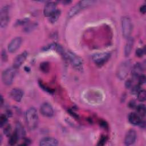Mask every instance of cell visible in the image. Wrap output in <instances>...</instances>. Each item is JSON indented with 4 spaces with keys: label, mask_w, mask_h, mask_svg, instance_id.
I'll return each mask as SVG.
<instances>
[{
    "label": "cell",
    "mask_w": 146,
    "mask_h": 146,
    "mask_svg": "<svg viewBox=\"0 0 146 146\" xmlns=\"http://www.w3.org/2000/svg\"><path fill=\"white\" fill-rule=\"evenodd\" d=\"M9 19V8L7 6H3L0 11V26L2 28H5L7 26Z\"/></svg>",
    "instance_id": "cell-7"
},
{
    "label": "cell",
    "mask_w": 146,
    "mask_h": 146,
    "mask_svg": "<svg viewBox=\"0 0 146 146\" xmlns=\"http://www.w3.org/2000/svg\"><path fill=\"white\" fill-rule=\"evenodd\" d=\"M57 10L56 5L54 2H47L43 9V14L45 17H50L56 10Z\"/></svg>",
    "instance_id": "cell-13"
},
{
    "label": "cell",
    "mask_w": 146,
    "mask_h": 146,
    "mask_svg": "<svg viewBox=\"0 0 146 146\" xmlns=\"http://www.w3.org/2000/svg\"><path fill=\"white\" fill-rule=\"evenodd\" d=\"M95 2L94 1H81L76 3L75 6L71 7L69 12L68 13V18H70L78 14L82 10L84 9L88 6L93 5Z\"/></svg>",
    "instance_id": "cell-3"
},
{
    "label": "cell",
    "mask_w": 146,
    "mask_h": 146,
    "mask_svg": "<svg viewBox=\"0 0 146 146\" xmlns=\"http://www.w3.org/2000/svg\"><path fill=\"white\" fill-rule=\"evenodd\" d=\"M60 15V11L57 9L50 17H48L50 22L52 23H55V22L57 21Z\"/></svg>",
    "instance_id": "cell-21"
},
{
    "label": "cell",
    "mask_w": 146,
    "mask_h": 146,
    "mask_svg": "<svg viewBox=\"0 0 146 146\" xmlns=\"http://www.w3.org/2000/svg\"><path fill=\"white\" fill-rule=\"evenodd\" d=\"M11 128L10 125H7V126L5 127V128L3 129L4 133L5 134L6 136H10L11 134Z\"/></svg>",
    "instance_id": "cell-27"
},
{
    "label": "cell",
    "mask_w": 146,
    "mask_h": 146,
    "mask_svg": "<svg viewBox=\"0 0 146 146\" xmlns=\"http://www.w3.org/2000/svg\"><path fill=\"white\" fill-rule=\"evenodd\" d=\"M40 113L45 117H51L54 115V110L52 106L47 102L43 103L40 107Z\"/></svg>",
    "instance_id": "cell-10"
},
{
    "label": "cell",
    "mask_w": 146,
    "mask_h": 146,
    "mask_svg": "<svg viewBox=\"0 0 146 146\" xmlns=\"http://www.w3.org/2000/svg\"><path fill=\"white\" fill-rule=\"evenodd\" d=\"M3 102V97L1 96V106H2Z\"/></svg>",
    "instance_id": "cell-36"
},
{
    "label": "cell",
    "mask_w": 146,
    "mask_h": 146,
    "mask_svg": "<svg viewBox=\"0 0 146 146\" xmlns=\"http://www.w3.org/2000/svg\"><path fill=\"white\" fill-rule=\"evenodd\" d=\"M39 145L40 146H55L58 145V141L55 138L46 137L40 140Z\"/></svg>",
    "instance_id": "cell-15"
},
{
    "label": "cell",
    "mask_w": 146,
    "mask_h": 146,
    "mask_svg": "<svg viewBox=\"0 0 146 146\" xmlns=\"http://www.w3.org/2000/svg\"><path fill=\"white\" fill-rule=\"evenodd\" d=\"M1 58H2V60L4 62L6 61L7 60V54H6V52L5 50H3L1 52Z\"/></svg>",
    "instance_id": "cell-30"
},
{
    "label": "cell",
    "mask_w": 146,
    "mask_h": 146,
    "mask_svg": "<svg viewBox=\"0 0 146 146\" xmlns=\"http://www.w3.org/2000/svg\"><path fill=\"white\" fill-rule=\"evenodd\" d=\"M136 132L134 129H129L126 133L124 138V144L126 145L133 144L136 140Z\"/></svg>",
    "instance_id": "cell-11"
},
{
    "label": "cell",
    "mask_w": 146,
    "mask_h": 146,
    "mask_svg": "<svg viewBox=\"0 0 146 146\" xmlns=\"http://www.w3.org/2000/svg\"><path fill=\"white\" fill-rule=\"evenodd\" d=\"M17 69L14 67H10L4 70L2 74V80L4 84L10 86L13 83L17 72Z\"/></svg>",
    "instance_id": "cell-4"
},
{
    "label": "cell",
    "mask_w": 146,
    "mask_h": 146,
    "mask_svg": "<svg viewBox=\"0 0 146 146\" xmlns=\"http://www.w3.org/2000/svg\"><path fill=\"white\" fill-rule=\"evenodd\" d=\"M40 69L44 72H47L49 70V65L47 62L42 63L40 64Z\"/></svg>",
    "instance_id": "cell-25"
},
{
    "label": "cell",
    "mask_w": 146,
    "mask_h": 146,
    "mask_svg": "<svg viewBox=\"0 0 146 146\" xmlns=\"http://www.w3.org/2000/svg\"><path fill=\"white\" fill-rule=\"evenodd\" d=\"M133 29V25L131 18L128 16H124L121 18V30L124 38L130 37Z\"/></svg>",
    "instance_id": "cell-2"
},
{
    "label": "cell",
    "mask_w": 146,
    "mask_h": 146,
    "mask_svg": "<svg viewBox=\"0 0 146 146\" xmlns=\"http://www.w3.org/2000/svg\"><path fill=\"white\" fill-rule=\"evenodd\" d=\"M110 54L109 52L96 53L92 55L93 61L98 65H102L104 64L110 58Z\"/></svg>",
    "instance_id": "cell-8"
},
{
    "label": "cell",
    "mask_w": 146,
    "mask_h": 146,
    "mask_svg": "<svg viewBox=\"0 0 146 146\" xmlns=\"http://www.w3.org/2000/svg\"><path fill=\"white\" fill-rule=\"evenodd\" d=\"M133 39L132 37L127 38V41L126 42L125 47H124V55L125 56H128L131 52L132 48L133 45Z\"/></svg>",
    "instance_id": "cell-18"
},
{
    "label": "cell",
    "mask_w": 146,
    "mask_h": 146,
    "mask_svg": "<svg viewBox=\"0 0 146 146\" xmlns=\"http://www.w3.org/2000/svg\"><path fill=\"white\" fill-rule=\"evenodd\" d=\"M141 120V117L137 113L131 112L128 115V121L133 125H139Z\"/></svg>",
    "instance_id": "cell-17"
},
{
    "label": "cell",
    "mask_w": 146,
    "mask_h": 146,
    "mask_svg": "<svg viewBox=\"0 0 146 146\" xmlns=\"http://www.w3.org/2000/svg\"><path fill=\"white\" fill-rule=\"evenodd\" d=\"M19 137L16 133L15 132H14L12 135H11L9 136V144L11 145H13L17 143L18 140H19Z\"/></svg>",
    "instance_id": "cell-22"
},
{
    "label": "cell",
    "mask_w": 146,
    "mask_h": 146,
    "mask_svg": "<svg viewBox=\"0 0 146 146\" xmlns=\"http://www.w3.org/2000/svg\"><path fill=\"white\" fill-rule=\"evenodd\" d=\"M128 106H129L130 108H134L135 107H136V106L135 102V101H133V100H131V101L129 102Z\"/></svg>",
    "instance_id": "cell-32"
},
{
    "label": "cell",
    "mask_w": 146,
    "mask_h": 146,
    "mask_svg": "<svg viewBox=\"0 0 146 146\" xmlns=\"http://www.w3.org/2000/svg\"><path fill=\"white\" fill-rule=\"evenodd\" d=\"M66 59L72 64V65L78 70L83 68V61L80 58L70 51L66 52Z\"/></svg>",
    "instance_id": "cell-5"
},
{
    "label": "cell",
    "mask_w": 146,
    "mask_h": 146,
    "mask_svg": "<svg viewBox=\"0 0 146 146\" xmlns=\"http://www.w3.org/2000/svg\"><path fill=\"white\" fill-rule=\"evenodd\" d=\"M7 121V116L5 114H2L0 116V127L2 128L4 126Z\"/></svg>",
    "instance_id": "cell-24"
},
{
    "label": "cell",
    "mask_w": 146,
    "mask_h": 146,
    "mask_svg": "<svg viewBox=\"0 0 146 146\" xmlns=\"http://www.w3.org/2000/svg\"><path fill=\"white\" fill-rule=\"evenodd\" d=\"M23 91L19 88H13L10 92V96L15 102H20L23 98Z\"/></svg>",
    "instance_id": "cell-16"
},
{
    "label": "cell",
    "mask_w": 146,
    "mask_h": 146,
    "mask_svg": "<svg viewBox=\"0 0 146 146\" xmlns=\"http://www.w3.org/2000/svg\"><path fill=\"white\" fill-rule=\"evenodd\" d=\"M140 90V86L139 85H135L132 87L131 93L133 95H137Z\"/></svg>",
    "instance_id": "cell-26"
},
{
    "label": "cell",
    "mask_w": 146,
    "mask_h": 146,
    "mask_svg": "<svg viewBox=\"0 0 146 146\" xmlns=\"http://www.w3.org/2000/svg\"><path fill=\"white\" fill-rule=\"evenodd\" d=\"M136 113L141 117H144L145 115L146 110H145V106L143 104H140L136 106Z\"/></svg>",
    "instance_id": "cell-20"
},
{
    "label": "cell",
    "mask_w": 146,
    "mask_h": 146,
    "mask_svg": "<svg viewBox=\"0 0 146 146\" xmlns=\"http://www.w3.org/2000/svg\"><path fill=\"white\" fill-rule=\"evenodd\" d=\"M144 54V50L143 48H139L136 50V55L138 57H141Z\"/></svg>",
    "instance_id": "cell-28"
},
{
    "label": "cell",
    "mask_w": 146,
    "mask_h": 146,
    "mask_svg": "<svg viewBox=\"0 0 146 146\" xmlns=\"http://www.w3.org/2000/svg\"><path fill=\"white\" fill-rule=\"evenodd\" d=\"M139 82L140 84H143L145 82V76L144 75H140L139 78Z\"/></svg>",
    "instance_id": "cell-29"
},
{
    "label": "cell",
    "mask_w": 146,
    "mask_h": 146,
    "mask_svg": "<svg viewBox=\"0 0 146 146\" xmlns=\"http://www.w3.org/2000/svg\"><path fill=\"white\" fill-rule=\"evenodd\" d=\"M145 68L144 64L137 63H136L135 65H133L132 71H131V75L132 76L135 78L137 79L139 78V76L141 75V71L144 70Z\"/></svg>",
    "instance_id": "cell-14"
},
{
    "label": "cell",
    "mask_w": 146,
    "mask_h": 146,
    "mask_svg": "<svg viewBox=\"0 0 146 146\" xmlns=\"http://www.w3.org/2000/svg\"><path fill=\"white\" fill-rule=\"evenodd\" d=\"M25 120L27 128L33 131L35 129L38 125L39 117L36 110L34 107L29 108L25 113Z\"/></svg>",
    "instance_id": "cell-1"
},
{
    "label": "cell",
    "mask_w": 146,
    "mask_h": 146,
    "mask_svg": "<svg viewBox=\"0 0 146 146\" xmlns=\"http://www.w3.org/2000/svg\"><path fill=\"white\" fill-rule=\"evenodd\" d=\"M137 99L140 102H144L146 98V92L144 90H140L137 94Z\"/></svg>",
    "instance_id": "cell-23"
},
{
    "label": "cell",
    "mask_w": 146,
    "mask_h": 146,
    "mask_svg": "<svg viewBox=\"0 0 146 146\" xmlns=\"http://www.w3.org/2000/svg\"><path fill=\"white\" fill-rule=\"evenodd\" d=\"M106 137L105 136L101 138L100 141H99V144H100V145H102V143H103V144L106 143Z\"/></svg>",
    "instance_id": "cell-35"
},
{
    "label": "cell",
    "mask_w": 146,
    "mask_h": 146,
    "mask_svg": "<svg viewBox=\"0 0 146 146\" xmlns=\"http://www.w3.org/2000/svg\"><path fill=\"white\" fill-rule=\"evenodd\" d=\"M22 38L19 36H17L13 39L8 44L7 49L10 53H13L20 47L22 43Z\"/></svg>",
    "instance_id": "cell-9"
},
{
    "label": "cell",
    "mask_w": 146,
    "mask_h": 146,
    "mask_svg": "<svg viewBox=\"0 0 146 146\" xmlns=\"http://www.w3.org/2000/svg\"><path fill=\"white\" fill-rule=\"evenodd\" d=\"M28 55V53L25 51L22 52V53L18 55L13 61V67L17 69L19 68L21 65L24 63L26 60Z\"/></svg>",
    "instance_id": "cell-12"
},
{
    "label": "cell",
    "mask_w": 146,
    "mask_h": 146,
    "mask_svg": "<svg viewBox=\"0 0 146 146\" xmlns=\"http://www.w3.org/2000/svg\"><path fill=\"white\" fill-rule=\"evenodd\" d=\"M36 25L35 23L29 25V26H27V27H25V30H26V31H31V30H33V29L34 28H35L36 27Z\"/></svg>",
    "instance_id": "cell-31"
},
{
    "label": "cell",
    "mask_w": 146,
    "mask_h": 146,
    "mask_svg": "<svg viewBox=\"0 0 146 146\" xmlns=\"http://www.w3.org/2000/svg\"><path fill=\"white\" fill-rule=\"evenodd\" d=\"M130 68L131 62L129 60L123 62L121 64H120L117 69L116 75L117 78L121 80L124 79L128 75Z\"/></svg>",
    "instance_id": "cell-6"
},
{
    "label": "cell",
    "mask_w": 146,
    "mask_h": 146,
    "mask_svg": "<svg viewBox=\"0 0 146 146\" xmlns=\"http://www.w3.org/2000/svg\"><path fill=\"white\" fill-rule=\"evenodd\" d=\"M15 132L17 134L19 139L23 138L25 135V131L22 125L20 123H17L15 127Z\"/></svg>",
    "instance_id": "cell-19"
},
{
    "label": "cell",
    "mask_w": 146,
    "mask_h": 146,
    "mask_svg": "<svg viewBox=\"0 0 146 146\" xmlns=\"http://www.w3.org/2000/svg\"><path fill=\"white\" fill-rule=\"evenodd\" d=\"M131 85H132V81L131 80H128L126 81L125 83V86L127 88H128L130 87H131Z\"/></svg>",
    "instance_id": "cell-33"
},
{
    "label": "cell",
    "mask_w": 146,
    "mask_h": 146,
    "mask_svg": "<svg viewBox=\"0 0 146 146\" xmlns=\"http://www.w3.org/2000/svg\"><path fill=\"white\" fill-rule=\"evenodd\" d=\"M140 11L141 13H142L143 14H145V11H146V6L145 5L141 6L140 7Z\"/></svg>",
    "instance_id": "cell-34"
}]
</instances>
